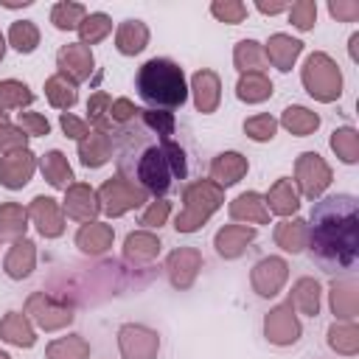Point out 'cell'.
Here are the masks:
<instances>
[{
  "mask_svg": "<svg viewBox=\"0 0 359 359\" xmlns=\"http://www.w3.org/2000/svg\"><path fill=\"white\" fill-rule=\"evenodd\" d=\"M45 95H48V101H50L56 109H70V107L76 104V98H79L76 84H73L70 79H65L62 73H59V76H50V79L45 81Z\"/></svg>",
  "mask_w": 359,
  "mask_h": 359,
  "instance_id": "d590c367",
  "label": "cell"
},
{
  "mask_svg": "<svg viewBox=\"0 0 359 359\" xmlns=\"http://www.w3.org/2000/svg\"><path fill=\"white\" fill-rule=\"evenodd\" d=\"M59 123H62V129H65V135H67V137H76V140H81V137H87V135H90L87 123H84L81 118L70 115V112H62Z\"/></svg>",
  "mask_w": 359,
  "mask_h": 359,
  "instance_id": "9f6ffc18",
  "label": "cell"
},
{
  "mask_svg": "<svg viewBox=\"0 0 359 359\" xmlns=\"http://www.w3.org/2000/svg\"><path fill=\"white\" fill-rule=\"evenodd\" d=\"M17 121H20V129L25 132V135H48L50 132V123L45 121V115H39V112H20L17 115Z\"/></svg>",
  "mask_w": 359,
  "mask_h": 359,
  "instance_id": "f5cc1de1",
  "label": "cell"
},
{
  "mask_svg": "<svg viewBox=\"0 0 359 359\" xmlns=\"http://www.w3.org/2000/svg\"><path fill=\"white\" fill-rule=\"evenodd\" d=\"M292 309L306 314V317H314L320 311V283L314 278H300L292 289V297H289Z\"/></svg>",
  "mask_w": 359,
  "mask_h": 359,
  "instance_id": "f1b7e54d",
  "label": "cell"
},
{
  "mask_svg": "<svg viewBox=\"0 0 359 359\" xmlns=\"http://www.w3.org/2000/svg\"><path fill=\"white\" fill-rule=\"evenodd\" d=\"M0 6H6V8H20V6H31V0H0Z\"/></svg>",
  "mask_w": 359,
  "mask_h": 359,
  "instance_id": "91938a15",
  "label": "cell"
},
{
  "mask_svg": "<svg viewBox=\"0 0 359 359\" xmlns=\"http://www.w3.org/2000/svg\"><path fill=\"white\" fill-rule=\"evenodd\" d=\"M8 42L20 50V53H31L36 45H39V31L31 20H17L11 28H8Z\"/></svg>",
  "mask_w": 359,
  "mask_h": 359,
  "instance_id": "ee69618b",
  "label": "cell"
},
{
  "mask_svg": "<svg viewBox=\"0 0 359 359\" xmlns=\"http://www.w3.org/2000/svg\"><path fill=\"white\" fill-rule=\"evenodd\" d=\"M351 59H353V62L359 59V34L351 36Z\"/></svg>",
  "mask_w": 359,
  "mask_h": 359,
  "instance_id": "94428289",
  "label": "cell"
},
{
  "mask_svg": "<svg viewBox=\"0 0 359 359\" xmlns=\"http://www.w3.org/2000/svg\"><path fill=\"white\" fill-rule=\"evenodd\" d=\"M185 205L182 210L177 213V222L174 227L180 233H194L196 227H202L208 222V216L222 205L224 194H222V185H216L213 180H199V182H191L185 188Z\"/></svg>",
  "mask_w": 359,
  "mask_h": 359,
  "instance_id": "3957f363",
  "label": "cell"
},
{
  "mask_svg": "<svg viewBox=\"0 0 359 359\" xmlns=\"http://www.w3.org/2000/svg\"><path fill=\"white\" fill-rule=\"evenodd\" d=\"M331 149L337 151V157L342 163H356L359 160V135H356V129H351V126L334 129L331 132Z\"/></svg>",
  "mask_w": 359,
  "mask_h": 359,
  "instance_id": "ab89813d",
  "label": "cell"
},
{
  "mask_svg": "<svg viewBox=\"0 0 359 359\" xmlns=\"http://www.w3.org/2000/svg\"><path fill=\"white\" fill-rule=\"evenodd\" d=\"M143 202H146V191L137 188L132 180H126L121 174L118 177H109L101 185V191H98V205L109 216H121V213H126V210H132V208H137Z\"/></svg>",
  "mask_w": 359,
  "mask_h": 359,
  "instance_id": "5b68a950",
  "label": "cell"
},
{
  "mask_svg": "<svg viewBox=\"0 0 359 359\" xmlns=\"http://www.w3.org/2000/svg\"><path fill=\"white\" fill-rule=\"evenodd\" d=\"M137 93L157 107H180L188 98L182 67L171 59H149L137 70Z\"/></svg>",
  "mask_w": 359,
  "mask_h": 359,
  "instance_id": "7a4b0ae2",
  "label": "cell"
},
{
  "mask_svg": "<svg viewBox=\"0 0 359 359\" xmlns=\"http://www.w3.org/2000/svg\"><path fill=\"white\" fill-rule=\"evenodd\" d=\"M236 95L247 104H258V101H266L272 95V81L264 76V73H244L236 84Z\"/></svg>",
  "mask_w": 359,
  "mask_h": 359,
  "instance_id": "4dcf8cb0",
  "label": "cell"
},
{
  "mask_svg": "<svg viewBox=\"0 0 359 359\" xmlns=\"http://www.w3.org/2000/svg\"><path fill=\"white\" fill-rule=\"evenodd\" d=\"M230 216L238 219V222H252V224H269V210H266V202L261 194L255 191H247V194H238L233 202H230Z\"/></svg>",
  "mask_w": 359,
  "mask_h": 359,
  "instance_id": "d6986e66",
  "label": "cell"
},
{
  "mask_svg": "<svg viewBox=\"0 0 359 359\" xmlns=\"http://www.w3.org/2000/svg\"><path fill=\"white\" fill-rule=\"evenodd\" d=\"M233 62L241 73H261L264 65H266V56H264V48L255 42V39H241L236 45V53H233Z\"/></svg>",
  "mask_w": 359,
  "mask_h": 359,
  "instance_id": "836d02e7",
  "label": "cell"
},
{
  "mask_svg": "<svg viewBox=\"0 0 359 359\" xmlns=\"http://www.w3.org/2000/svg\"><path fill=\"white\" fill-rule=\"evenodd\" d=\"M328 11L339 22H356L359 20V3L356 0H331L328 3Z\"/></svg>",
  "mask_w": 359,
  "mask_h": 359,
  "instance_id": "db71d44e",
  "label": "cell"
},
{
  "mask_svg": "<svg viewBox=\"0 0 359 359\" xmlns=\"http://www.w3.org/2000/svg\"><path fill=\"white\" fill-rule=\"evenodd\" d=\"M0 337L17 348H31L36 342V334L31 328V323L25 320V314L20 311H8L3 320H0Z\"/></svg>",
  "mask_w": 359,
  "mask_h": 359,
  "instance_id": "d4e9b609",
  "label": "cell"
},
{
  "mask_svg": "<svg viewBox=\"0 0 359 359\" xmlns=\"http://www.w3.org/2000/svg\"><path fill=\"white\" fill-rule=\"evenodd\" d=\"M258 11H264V14H280V11H289V6L286 3H266V0H261L258 3Z\"/></svg>",
  "mask_w": 359,
  "mask_h": 359,
  "instance_id": "680465c9",
  "label": "cell"
},
{
  "mask_svg": "<svg viewBox=\"0 0 359 359\" xmlns=\"http://www.w3.org/2000/svg\"><path fill=\"white\" fill-rule=\"evenodd\" d=\"M300 79H303V87L309 90V95L323 104H331L342 95V73L328 53H320V50L311 53L303 65Z\"/></svg>",
  "mask_w": 359,
  "mask_h": 359,
  "instance_id": "277c9868",
  "label": "cell"
},
{
  "mask_svg": "<svg viewBox=\"0 0 359 359\" xmlns=\"http://www.w3.org/2000/svg\"><path fill=\"white\" fill-rule=\"evenodd\" d=\"M247 174V160L238 151H222L210 163V177L216 185H233Z\"/></svg>",
  "mask_w": 359,
  "mask_h": 359,
  "instance_id": "44dd1931",
  "label": "cell"
},
{
  "mask_svg": "<svg viewBox=\"0 0 359 359\" xmlns=\"http://www.w3.org/2000/svg\"><path fill=\"white\" fill-rule=\"evenodd\" d=\"M289 20H292L294 28L309 31L317 22V3L314 0H300V3L289 6Z\"/></svg>",
  "mask_w": 359,
  "mask_h": 359,
  "instance_id": "bcb514c9",
  "label": "cell"
},
{
  "mask_svg": "<svg viewBox=\"0 0 359 359\" xmlns=\"http://www.w3.org/2000/svg\"><path fill=\"white\" fill-rule=\"evenodd\" d=\"M331 311L342 323H353L359 311V286L356 280H334L331 283Z\"/></svg>",
  "mask_w": 359,
  "mask_h": 359,
  "instance_id": "e0dca14e",
  "label": "cell"
},
{
  "mask_svg": "<svg viewBox=\"0 0 359 359\" xmlns=\"http://www.w3.org/2000/svg\"><path fill=\"white\" fill-rule=\"evenodd\" d=\"M280 123H283L292 135L306 137V135H311V132L320 126V118H317V112H311V109H306V107H286L283 115H280Z\"/></svg>",
  "mask_w": 359,
  "mask_h": 359,
  "instance_id": "e575fe53",
  "label": "cell"
},
{
  "mask_svg": "<svg viewBox=\"0 0 359 359\" xmlns=\"http://www.w3.org/2000/svg\"><path fill=\"white\" fill-rule=\"evenodd\" d=\"M118 345L123 359H154L160 348V337L146 325H123L118 331Z\"/></svg>",
  "mask_w": 359,
  "mask_h": 359,
  "instance_id": "9c48e42d",
  "label": "cell"
},
{
  "mask_svg": "<svg viewBox=\"0 0 359 359\" xmlns=\"http://www.w3.org/2000/svg\"><path fill=\"white\" fill-rule=\"evenodd\" d=\"M34 165H36V160H34V154H31L28 149L3 154V157H0V182H3L6 188L17 191V188H22V185L31 180Z\"/></svg>",
  "mask_w": 359,
  "mask_h": 359,
  "instance_id": "5bb4252c",
  "label": "cell"
},
{
  "mask_svg": "<svg viewBox=\"0 0 359 359\" xmlns=\"http://www.w3.org/2000/svg\"><path fill=\"white\" fill-rule=\"evenodd\" d=\"M222 84H219V76L213 70H199L194 76V101H196V109L199 112H213L219 107V98H222Z\"/></svg>",
  "mask_w": 359,
  "mask_h": 359,
  "instance_id": "603a6c76",
  "label": "cell"
},
{
  "mask_svg": "<svg viewBox=\"0 0 359 359\" xmlns=\"http://www.w3.org/2000/svg\"><path fill=\"white\" fill-rule=\"evenodd\" d=\"M168 213H171V205L160 199V202H154V205L143 213V219H140V222H143L146 227H160V224L168 219Z\"/></svg>",
  "mask_w": 359,
  "mask_h": 359,
  "instance_id": "6f0895ef",
  "label": "cell"
},
{
  "mask_svg": "<svg viewBox=\"0 0 359 359\" xmlns=\"http://www.w3.org/2000/svg\"><path fill=\"white\" fill-rule=\"evenodd\" d=\"M28 216L34 219V224L39 227V233L48 236V238H56L65 230V213L56 205V199H50V196H36L31 202V208H28Z\"/></svg>",
  "mask_w": 359,
  "mask_h": 359,
  "instance_id": "9a60e30c",
  "label": "cell"
},
{
  "mask_svg": "<svg viewBox=\"0 0 359 359\" xmlns=\"http://www.w3.org/2000/svg\"><path fill=\"white\" fill-rule=\"evenodd\" d=\"M328 345L337 351V353H345V356H353L359 351V328L353 323H334L328 328Z\"/></svg>",
  "mask_w": 359,
  "mask_h": 359,
  "instance_id": "74e56055",
  "label": "cell"
},
{
  "mask_svg": "<svg viewBox=\"0 0 359 359\" xmlns=\"http://www.w3.org/2000/svg\"><path fill=\"white\" fill-rule=\"evenodd\" d=\"M25 311H28L31 320H34L39 328H45V331H59V328H65V325L73 320V309L65 306V303H59V300H53V297L45 294V292L31 294L28 303H25Z\"/></svg>",
  "mask_w": 359,
  "mask_h": 359,
  "instance_id": "52a82bcc",
  "label": "cell"
},
{
  "mask_svg": "<svg viewBox=\"0 0 359 359\" xmlns=\"http://www.w3.org/2000/svg\"><path fill=\"white\" fill-rule=\"evenodd\" d=\"M112 31V20L107 17V14H101V11H95V14H87L84 20H81V25H79V34H81V45H95V42H101L107 34Z\"/></svg>",
  "mask_w": 359,
  "mask_h": 359,
  "instance_id": "60d3db41",
  "label": "cell"
},
{
  "mask_svg": "<svg viewBox=\"0 0 359 359\" xmlns=\"http://www.w3.org/2000/svg\"><path fill=\"white\" fill-rule=\"evenodd\" d=\"M286 275H289V266L283 258H261L255 266H252V275H250V283L252 289L261 294V297H272L280 292V286L286 283Z\"/></svg>",
  "mask_w": 359,
  "mask_h": 359,
  "instance_id": "8fae6325",
  "label": "cell"
},
{
  "mask_svg": "<svg viewBox=\"0 0 359 359\" xmlns=\"http://www.w3.org/2000/svg\"><path fill=\"white\" fill-rule=\"evenodd\" d=\"M76 244L90 252V255H98L104 250L112 247V227L109 224H101V222H87L81 224V230L76 233Z\"/></svg>",
  "mask_w": 359,
  "mask_h": 359,
  "instance_id": "4316f807",
  "label": "cell"
},
{
  "mask_svg": "<svg viewBox=\"0 0 359 359\" xmlns=\"http://www.w3.org/2000/svg\"><path fill=\"white\" fill-rule=\"evenodd\" d=\"M31 101H34V93L22 81H14V79L0 81V109H22Z\"/></svg>",
  "mask_w": 359,
  "mask_h": 359,
  "instance_id": "b9f144b4",
  "label": "cell"
},
{
  "mask_svg": "<svg viewBox=\"0 0 359 359\" xmlns=\"http://www.w3.org/2000/svg\"><path fill=\"white\" fill-rule=\"evenodd\" d=\"M34 261H36L34 241H28V238H17L14 247H11L8 255H6V272H8V278H14V280L28 278L31 269H34Z\"/></svg>",
  "mask_w": 359,
  "mask_h": 359,
  "instance_id": "cb8c5ba5",
  "label": "cell"
},
{
  "mask_svg": "<svg viewBox=\"0 0 359 359\" xmlns=\"http://www.w3.org/2000/svg\"><path fill=\"white\" fill-rule=\"evenodd\" d=\"M264 202H266V210H272V213H278V216H289V213L297 210L300 196H297V188L292 185V180L280 177V180L269 188V194H266Z\"/></svg>",
  "mask_w": 359,
  "mask_h": 359,
  "instance_id": "484cf974",
  "label": "cell"
},
{
  "mask_svg": "<svg viewBox=\"0 0 359 359\" xmlns=\"http://www.w3.org/2000/svg\"><path fill=\"white\" fill-rule=\"evenodd\" d=\"M255 238V230L252 227H244V224H227L216 233L213 244H216V252L222 258H236L244 252V247Z\"/></svg>",
  "mask_w": 359,
  "mask_h": 359,
  "instance_id": "ffe728a7",
  "label": "cell"
},
{
  "mask_svg": "<svg viewBox=\"0 0 359 359\" xmlns=\"http://www.w3.org/2000/svg\"><path fill=\"white\" fill-rule=\"evenodd\" d=\"M210 11H213V17H219L222 22H230V25H236L247 17V6L238 0H216L210 6Z\"/></svg>",
  "mask_w": 359,
  "mask_h": 359,
  "instance_id": "c3c4849f",
  "label": "cell"
},
{
  "mask_svg": "<svg viewBox=\"0 0 359 359\" xmlns=\"http://www.w3.org/2000/svg\"><path fill=\"white\" fill-rule=\"evenodd\" d=\"M123 250H126V255L135 258V261H151V258H157V252H160V238L151 236V233H146V230H137V233H129V236H126Z\"/></svg>",
  "mask_w": 359,
  "mask_h": 359,
  "instance_id": "8d00e7d4",
  "label": "cell"
},
{
  "mask_svg": "<svg viewBox=\"0 0 359 359\" xmlns=\"http://www.w3.org/2000/svg\"><path fill=\"white\" fill-rule=\"evenodd\" d=\"M300 50H303V42L300 39H294V36H289V34H272L269 36V42H266V50H264V56L278 67V70H292V65H294V59L300 56Z\"/></svg>",
  "mask_w": 359,
  "mask_h": 359,
  "instance_id": "ac0fdd59",
  "label": "cell"
},
{
  "mask_svg": "<svg viewBox=\"0 0 359 359\" xmlns=\"http://www.w3.org/2000/svg\"><path fill=\"white\" fill-rule=\"evenodd\" d=\"M137 180L151 194H165L171 185V168L160 146H149L137 160Z\"/></svg>",
  "mask_w": 359,
  "mask_h": 359,
  "instance_id": "ba28073f",
  "label": "cell"
},
{
  "mask_svg": "<svg viewBox=\"0 0 359 359\" xmlns=\"http://www.w3.org/2000/svg\"><path fill=\"white\" fill-rule=\"evenodd\" d=\"M56 62H59L62 76L70 79L73 84L90 79L93 65H95V62H93V50H90L87 45H81V42H70V45H65V48L59 50Z\"/></svg>",
  "mask_w": 359,
  "mask_h": 359,
  "instance_id": "7c38bea8",
  "label": "cell"
},
{
  "mask_svg": "<svg viewBox=\"0 0 359 359\" xmlns=\"http://www.w3.org/2000/svg\"><path fill=\"white\" fill-rule=\"evenodd\" d=\"M0 359H8V353H3V351H0Z\"/></svg>",
  "mask_w": 359,
  "mask_h": 359,
  "instance_id": "e7e4bbea",
  "label": "cell"
},
{
  "mask_svg": "<svg viewBox=\"0 0 359 359\" xmlns=\"http://www.w3.org/2000/svg\"><path fill=\"white\" fill-rule=\"evenodd\" d=\"M3 53H6V39H3V34H0V59H3Z\"/></svg>",
  "mask_w": 359,
  "mask_h": 359,
  "instance_id": "6125c7cd",
  "label": "cell"
},
{
  "mask_svg": "<svg viewBox=\"0 0 359 359\" xmlns=\"http://www.w3.org/2000/svg\"><path fill=\"white\" fill-rule=\"evenodd\" d=\"M294 180L306 199H317L331 185V168L317 151H303L294 163Z\"/></svg>",
  "mask_w": 359,
  "mask_h": 359,
  "instance_id": "8992f818",
  "label": "cell"
},
{
  "mask_svg": "<svg viewBox=\"0 0 359 359\" xmlns=\"http://www.w3.org/2000/svg\"><path fill=\"white\" fill-rule=\"evenodd\" d=\"M306 247L331 269H351L359 255V208L351 194H334L311 208Z\"/></svg>",
  "mask_w": 359,
  "mask_h": 359,
  "instance_id": "6da1fadb",
  "label": "cell"
},
{
  "mask_svg": "<svg viewBox=\"0 0 359 359\" xmlns=\"http://www.w3.org/2000/svg\"><path fill=\"white\" fill-rule=\"evenodd\" d=\"M109 104H112V98H109L107 93H95V95L87 101L90 121H93L101 132H107V126H109Z\"/></svg>",
  "mask_w": 359,
  "mask_h": 359,
  "instance_id": "7dc6e473",
  "label": "cell"
},
{
  "mask_svg": "<svg viewBox=\"0 0 359 359\" xmlns=\"http://www.w3.org/2000/svg\"><path fill=\"white\" fill-rule=\"evenodd\" d=\"M87 356H90V345L79 334L53 339L48 345V359H87Z\"/></svg>",
  "mask_w": 359,
  "mask_h": 359,
  "instance_id": "f35d334b",
  "label": "cell"
},
{
  "mask_svg": "<svg viewBox=\"0 0 359 359\" xmlns=\"http://www.w3.org/2000/svg\"><path fill=\"white\" fill-rule=\"evenodd\" d=\"M309 241V227L303 219H292V222H280L275 227V244L283 247L286 252H300Z\"/></svg>",
  "mask_w": 359,
  "mask_h": 359,
  "instance_id": "f546056e",
  "label": "cell"
},
{
  "mask_svg": "<svg viewBox=\"0 0 359 359\" xmlns=\"http://www.w3.org/2000/svg\"><path fill=\"white\" fill-rule=\"evenodd\" d=\"M264 331H266V339L272 345H292L300 339V320L294 317V309L292 303H280L275 306L266 320H264Z\"/></svg>",
  "mask_w": 359,
  "mask_h": 359,
  "instance_id": "30bf717a",
  "label": "cell"
},
{
  "mask_svg": "<svg viewBox=\"0 0 359 359\" xmlns=\"http://www.w3.org/2000/svg\"><path fill=\"white\" fill-rule=\"evenodd\" d=\"M165 269H168V278H171V283L177 289H188L194 283L196 272L202 269V255L194 247H180V250H174L168 255Z\"/></svg>",
  "mask_w": 359,
  "mask_h": 359,
  "instance_id": "4fadbf2b",
  "label": "cell"
},
{
  "mask_svg": "<svg viewBox=\"0 0 359 359\" xmlns=\"http://www.w3.org/2000/svg\"><path fill=\"white\" fill-rule=\"evenodd\" d=\"M109 154H112V143H109V135L101 132V129H95V132H90L87 137L79 140V157L87 168L104 165L109 160Z\"/></svg>",
  "mask_w": 359,
  "mask_h": 359,
  "instance_id": "7402d4cb",
  "label": "cell"
},
{
  "mask_svg": "<svg viewBox=\"0 0 359 359\" xmlns=\"http://www.w3.org/2000/svg\"><path fill=\"white\" fill-rule=\"evenodd\" d=\"M42 174H45V180L53 185V188H70L73 185V171H70V165H67V157L62 154V151H48L45 157H42Z\"/></svg>",
  "mask_w": 359,
  "mask_h": 359,
  "instance_id": "d6a6232c",
  "label": "cell"
},
{
  "mask_svg": "<svg viewBox=\"0 0 359 359\" xmlns=\"http://www.w3.org/2000/svg\"><path fill=\"white\" fill-rule=\"evenodd\" d=\"M25 140H28V135H25L22 129L8 126V123H3V126H0V151H3V154L22 151V149H25Z\"/></svg>",
  "mask_w": 359,
  "mask_h": 359,
  "instance_id": "f907efd6",
  "label": "cell"
},
{
  "mask_svg": "<svg viewBox=\"0 0 359 359\" xmlns=\"http://www.w3.org/2000/svg\"><path fill=\"white\" fill-rule=\"evenodd\" d=\"M98 210H101V205H98V194H95L90 185L79 182V185H70V188H67V196H65V213H67L70 219H76V222H90Z\"/></svg>",
  "mask_w": 359,
  "mask_h": 359,
  "instance_id": "2e32d148",
  "label": "cell"
},
{
  "mask_svg": "<svg viewBox=\"0 0 359 359\" xmlns=\"http://www.w3.org/2000/svg\"><path fill=\"white\" fill-rule=\"evenodd\" d=\"M275 129H278V121H275L272 115H252V118L244 121V132H247L252 140H258V143L272 140V137H275Z\"/></svg>",
  "mask_w": 359,
  "mask_h": 359,
  "instance_id": "f6af8a7d",
  "label": "cell"
},
{
  "mask_svg": "<svg viewBox=\"0 0 359 359\" xmlns=\"http://www.w3.org/2000/svg\"><path fill=\"white\" fill-rule=\"evenodd\" d=\"M146 42H149V28H146L140 20H126V22H121L118 31H115V45H118V50L126 53V56L140 53V50L146 48Z\"/></svg>",
  "mask_w": 359,
  "mask_h": 359,
  "instance_id": "83f0119b",
  "label": "cell"
},
{
  "mask_svg": "<svg viewBox=\"0 0 359 359\" xmlns=\"http://www.w3.org/2000/svg\"><path fill=\"white\" fill-rule=\"evenodd\" d=\"M160 149H163V154H165V160H168V168H171V177H177V180H182L185 177V171H188V165H185V151L174 143V140H163L160 143Z\"/></svg>",
  "mask_w": 359,
  "mask_h": 359,
  "instance_id": "681fc988",
  "label": "cell"
},
{
  "mask_svg": "<svg viewBox=\"0 0 359 359\" xmlns=\"http://www.w3.org/2000/svg\"><path fill=\"white\" fill-rule=\"evenodd\" d=\"M84 17H87V8H84L81 3H56L53 11H50V22H53L59 31L79 28Z\"/></svg>",
  "mask_w": 359,
  "mask_h": 359,
  "instance_id": "7bdbcfd3",
  "label": "cell"
},
{
  "mask_svg": "<svg viewBox=\"0 0 359 359\" xmlns=\"http://www.w3.org/2000/svg\"><path fill=\"white\" fill-rule=\"evenodd\" d=\"M3 123H6V112L0 109V126H3Z\"/></svg>",
  "mask_w": 359,
  "mask_h": 359,
  "instance_id": "be15d7a7",
  "label": "cell"
},
{
  "mask_svg": "<svg viewBox=\"0 0 359 359\" xmlns=\"http://www.w3.org/2000/svg\"><path fill=\"white\" fill-rule=\"evenodd\" d=\"M25 219H28V210L22 205H14V202H6L0 205V238L3 241H17L22 233H25Z\"/></svg>",
  "mask_w": 359,
  "mask_h": 359,
  "instance_id": "1f68e13d",
  "label": "cell"
},
{
  "mask_svg": "<svg viewBox=\"0 0 359 359\" xmlns=\"http://www.w3.org/2000/svg\"><path fill=\"white\" fill-rule=\"evenodd\" d=\"M140 112H143L146 126H151L157 135H163V140L174 132V118H171V112H154V109H140Z\"/></svg>",
  "mask_w": 359,
  "mask_h": 359,
  "instance_id": "816d5d0a",
  "label": "cell"
},
{
  "mask_svg": "<svg viewBox=\"0 0 359 359\" xmlns=\"http://www.w3.org/2000/svg\"><path fill=\"white\" fill-rule=\"evenodd\" d=\"M135 112H140L129 98H118L109 104V121L112 123H126L129 118H135Z\"/></svg>",
  "mask_w": 359,
  "mask_h": 359,
  "instance_id": "11a10c76",
  "label": "cell"
}]
</instances>
